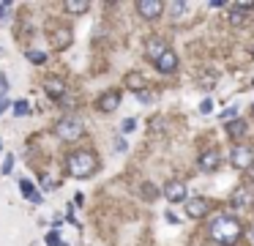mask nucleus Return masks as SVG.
Here are the masks:
<instances>
[{
    "label": "nucleus",
    "instance_id": "12",
    "mask_svg": "<svg viewBox=\"0 0 254 246\" xmlns=\"http://www.w3.org/2000/svg\"><path fill=\"white\" fill-rule=\"evenodd\" d=\"M156 68L161 71V74H172V71L178 68V55L172 52V49H167V52L156 61Z\"/></svg>",
    "mask_w": 254,
    "mask_h": 246
},
{
    "label": "nucleus",
    "instance_id": "25",
    "mask_svg": "<svg viewBox=\"0 0 254 246\" xmlns=\"http://www.w3.org/2000/svg\"><path fill=\"white\" fill-rule=\"evenodd\" d=\"M134 129H137V121H134V118H126V121H123V131H126V134H131Z\"/></svg>",
    "mask_w": 254,
    "mask_h": 246
},
{
    "label": "nucleus",
    "instance_id": "29",
    "mask_svg": "<svg viewBox=\"0 0 254 246\" xmlns=\"http://www.w3.org/2000/svg\"><path fill=\"white\" fill-rule=\"evenodd\" d=\"M167 222H170V225H180V216H178V213H167Z\"/></svg>",
    "mask_w": 254,
    "mask_h": 246
},
{
    "label": "nucleus",
    "instance_id": "8",
    "mask_svg": "<svg viewBox=\"0 0 254 246\" xmlns=\"http://www.w3.org/2000/svg\"><path fill=\"white\" fill-rule=\"evenodd\" d=\"M254 14V3H233L230 6V22L233 25H243V22L252 20Z\"/></svg>",
    "mask_w": 254,
    "mask_h": 246
},
{
    "label": "nucleus",
    "instance_id": "32",
    "mask_svg": "<svg viewBox=\"0 0 254 246\" xmlns=\"http://www.w3.org/2000/svg\"><path fill=\"white\" fill-rule=\"evenodd\" d=\"M6 107H8V102L6 99H0V112H6Z\"/></svg>",
    "mask_w": 254,
    "mask_h": 246
},
{
    "label": "nucleus",
    "instance_id": "15",
    "mask_svg": "<svg viewBox=\"0 0 254 246\" xmlns=\"http://www.w3.org/2000/svg\"><path fill=\"white\" fill-rule=\"evenodd\" d=\"M20 191H22V194H25V197H28L30 203H33V205H39V203H41V200H44L41 194L36 191V186L30 184V181H25V178H22V181H20Z\"/></svg>",
    "mask_w": 254,
    "mask_h": 246
},
{
    "label": "nucleus",
    "instance_id": "2",
    "mask_svg": "<svg viewBox=\"0 0 254 246\" xmlns=\"http://www.w3.org/2000/svg\"><path fill=\"white\" fill-rule=\"evenodd\" d=\"M96 167H98V159L93 156L90 150H74V153H69V159H66V170L74 178H90L96 172Z\"/></svg>",
    "mask_w": 254,
    "mask_h": 246
},
{
    "label": "nucleus",
    "instance_id": "21",
    "mask_svg": "<svg viewBox=\"0 0 254 246\" xmlns=\"http://www.w3.org/2000/svg\"><path fill=\"white\" fill-rule=\"evenodd\" d=\"M28 112H30L28 102H14V115H17V118H22V115H28Z\"/></svg>",
    "mask_w": 254,
    "mask_h": 246
},
{
    "label": "nucleus",
    "instance_id": "23",
    "mask_svg": "<svg viewBox=\"0 0 254 246\" xmlns=\"http://www.w3.org/2000/svg\"><path fill=\"white\" fill-rule=\"evenodd\" d=\"M28 61H33V63H47V55H44V52H36V49H28Z\"/></svg>",
    "mask_w": 254,
    "mask_h": 246
},
{
    "label": "nucleus",
    "instance_id": "31",
    "mask_svg": "<svg viewBox=\"0 0 254 246\" xmlns=\"http://www.w3.org/2000/svg\"><path fill=\"white\" fill-rule=\"evenodd\" d=\"M6 11H8V3H0V17H6Z\"/></svg>",
    "mask_w": 254,
    "mask_h": 246
},
{
    "label": "nucleus",
    "instance_id": "1",
    "mask_svg": "<svg viewBox=\"0 0 254 246\" xmlns=\"http://www.w3.org/2000/svg\"><path fill=\"white\" fill-rule=\"evenodd\" d=\"M208 235H211L213 244L233 246V244H238V238L243 235V227H240V222L235 216H230V213H221V216H216L211 222V227H208Z\"/></svg>",
    "mask_w": 254,
    "mask_h": 246
},
{
    "label": "nucleus",
    "instance_id": "4",
    "mask_svg": "<svg viewBox=\"0 0 254 246\" xmlns=\"http://www.w3.org/2000/svg\"><path fill=\"white\" fill-rule=\"evenodd\" d=\"M230 164H233L235 170H252L254 167V148L252 145H238V148H233V153H230Z\"/></svg>",
    "mask_w": 254,
    "mask_h": 246
},
{
    "label": "nucleus",
    "instance_id": "13",
    "mask_svg": "<svg viewBox=\"0 0 254 246\" xmlns=\"http://www.w3.org/2000/svg\"><path fill=\"white\" fill-rule=\"evenodd\" d=\"M44 93H47L49 99H63V96H66V82L58 80V77H49V80L44 82Z\"/></svg>",
    "mask_w": 254,
    "mask_h": 246
},
{
    "label": "nucleus",
    "instance_id": "16",
    "mask_svg": "<svg viewBox=\"0 0 254 246\" xmlns=\"http://www.w3.org/2000/svg\"><path fill=\"white\" fill-rule=\"evenodd\" d=\"M90 8L88 0H66V11L69 14H85Z\"/></svg>",
    "mask_w": 254,
    "mask_h": 246
},
{
    "label": "nucleus",
    "instance_id": "3",
    "mask_svg": "<svg viewBox=\"0 0 254 246\" xmlns=\"http://www.w3.org/2000/svg\"><path fill=\"white\" fill-rule=\"evenodd\" d=\"M55 134L60 137L63 143H74V140H79L85 134V123L77 115H69V118H63V121H58Z\"/></svg>",
    "mask_w": 254,
    "mask_h": 246
},
{
    "label": "nucleus",
    "instance_id": "14",
    "mask_svg": "<svg viewBox=\"0 0 254 246\" xmlns=\"http://www.w3.org/2000/svg\"><path fill=\"white\" fill-rule=\"evenodd\" d=\"M167 49H170V47H167V41H164V39H151V41H148V47H145V55H148V58L156 63L158 58L167 52Z\"/></svg>",
    "mask_w": 254,
    "mask_h": 246
},
{
    "label": "nucleus",
    "instance_id": "30",
    "mask_svg": "<svg viewBox=\"0 0 254 246\" xmlns=\"http://www.w3.org/2000/svg\"><path fill=\"white\" fill-rule=\"evenodd\" d=\"M6 90H8V85H6V77H3V74H0V96H3V93H6Z\"/></svg>",
    "mask_w": 254,
    "mask_h": 246
},
{
    "label": "nucleus",
    "instance_id": "11",
    "mask_svg": "<svg viewBox=\"0 0 254 246\" xmlns=\"http://www.w3.org/2000/svg\"><path fill=\"white\" fill-rule=\"evenodd\" d=\"M224 131H227V137H230V140H243V137H246V131H249V123L240 121V118H235V121L224 123Z\"/></svg>",
    "mask_w": 254,
    "mask_h": 246
},
{
    "label": "nucleus",
    "instance_id": "34",
    "mask_svg": "<svg viewBox=\"0 0 254 246\" xmlns=\"http://www.w3.org/2000/svg\"><path fill=\"white\" fill-rule=\"evenodd\" d=\"M252 115H254V104H252Z\"/></svg>",
    "mask_w": 254,
    "mask_h": 246
},
{
    "label": "nucleus",
    "instance_id": "5",
    "mask_svg": "<svg viewBox=\"0 0 254 246\" xmlns=\"http://www.w3.org/2000/svg\"><path fill=\"white\" fill-rule=\"evenodd\" d=\"M137 14L142 17V20L153 22V20H158V17L164 14V3H158V0H139V3H137Z\"/></svg>",
    "mask_w": 254,
    "mask_h": 246
},
{
    "label": "nucleus",
    "instance_id": "26",
    "mask_svg": "<svg viewBox=\"0 0 254 246\" xmlns=\"http://www.w3.org/2000/svg\"><path fill=\"white\" fill-rule=\"evenodd\" d=\"M199 112H202V115H208V112H213V102H211V99H205V102L199 104Z\"/></svg>",
    "mask_w": 254,
    "mask_h": 246
},
{
    "label": "nucleus",
    "instance_id": "17",
    "mask_svg": "<svg viewBox=\"0 0 254 246\" xmlns=\"http://www.w3.org/2000/svg\"><path fill=\"white\" fill-rule=\"evenodd\" d=\"M170 14H172V20H180L183 14H189V3H183V0H175V3H170Z\"/></svg>",
    "mask_w": 254,
    "mask_h": 246
},
{
    "label": "nucleus",
    "instance_id": "33",
    "mask_svg": "<svg viewBox=\"0 0 254 246\" xmlns=\"http://www.w3.org/2000/svg\"><path fill=\"white\" fill-rule=\"evenodd\" d=\"M246 175H249V181H252V184H254V167H252V170L246 172Z\"/></svg>",
    "mask_w": 254,
    "mask_h": 246
},
{
    "label": "nucleus",
    "instance_id": "10",
    "mask_svg": "<svg viewBox=\"0 0 254 246\" xmlns=\"http://www.w3.org/2000/svg\"><path fill=\"white\" fill-rule=\"evenodd\" d=\"M96 107L101 109V112H115V109L120 107V93H117V90H107V93H101V96H98V102H96Z\"/></svg>",
    "mask_w": 254,
    "mask_h": 246
},
{
    "label": "nucleus",
    "instance_id": "7",
    "mask_svg": "<svg viewBox=\"0 0 254 246\" xmlns=\"http://www.w3.org/2000/svg\"><path fill=\"white\" fill-rule=\"evenodd\" d=\"M208 211H211V203H208L205 197H189L186 200V216L189 219H202V216H208Z\"/></svg>",
    "mask_w": 254,
    "mask_h": 246
},
{
    "label": "nucleus",
    "instance_id": "24",
    "mask_svg": "<svg viewBox=\"0 0 254 246\" xmlns=\"http://www.w3.org/2000/svg\"><path fill=\"white\" fill-rule=\"evenodd\" d=\"M235 118H238V107H230V109H224V112H221V121H224V123L235 121Z\"/></svg>",
    "mask_w": 254,
    "mask_h": 246
},
{
    "label": "nucleus",
    "instance_id": "9",
    "mask_svg": "<svg viewBox=\"0 0 254 246\" xmlns=\"http://www.w3.org/2000/svg\"><path fill=\"white\" fill-rule=\"evenodd\" d=\"M186 194H189V189L183 181H167L164 184V197L170 203H186Z\"/></svg>",
    "mask_w": 254,
    "mask_h": 246
},
{
    "label": "nucleus",
    "instance_id": "18",
    "mask_svg": "<svg viewBox=\"0 0 254 246\" xmlns=\"http://www.w3.org/2000/svg\"><path fill=\"white\" fill-rule=\"evenodd\" d=\"M126 85H129L131 90H137V93H142V88H145V80L139 74H129L126 77Z\"/></svg>",
    "mask_w": 254,
    "mask_h": 246
},
{
    "label": "nucleus",
    "instance_id": "28",
    "mask_svg": "<svg viewBox=\"0 0 254 246\" xmlns=\"http://www.w3.org/2000/svg\"><path fill=\"white\" fill-rule=\"evenodd\" d=\"M137 99H139V102H142V104H151V102H153V96L148 93V90H142V93H137Z\"/></svg>",
    "mask_w": 254,
    "mask_h": 246
},
{
    "label": "nucleus",
    "instance_id": "27",
    "mask_svg": "<svg viewBox=\"0 0 254 246\" xmlns=\"http://www.w3.org/2000/svg\"><path fill=\"white\" fill-rule=\"evenodd\" d=\"M11 167H14V156H6V162H3V175H8Z\"/></svg>",
    "mask_w": 254,
    "mask_h": 246
},
{
    "label": "nucleus",
    "instance_id": "36",
    "mask_svg": "<svg viewBox=\"0 0 254 246\" xmlns=\"http://www.w3.org/2000/svg\"><path fill=\"white\" fill-rule=\"evenodd\" d=\"M252 55H254V49H252Z\"/></svg>",
    "mask_w": 254,
    "mask_h": 246
},
{
    "label": "nucleus",
    "instance_id": "22",
    "mask_svg": "<svg viewBox=\"0 0 254 246\" xmlns=\"http://www.w3.org/2000/svg\"><path fill=\"white\" fill-rule=\"evenodd\" d=\"M63 244H66V241H63L55 230H52V232H47V246H63Z\"/></svg>",
    "mask_w": 254,
    "mask_h": 246
},
{
    "label": "nucleus",
    "instance_id": "6",
    "mask_svg": "<svg viewBox=\"0 0 254 246\" xmlns=\"http://www.w3.org/2000/svg\"><path fill=\"white\" fill-rule=\"evenodd\" d=\"M219 164H221L219 150L208 148V150H202V153H199V159H197V170H199V172H216V170H219Z\"/></svg>",
    "mask_w": 254,
    "mask_h": 246
},
{
    "label": "nucleus",
    "instance_id": "19",
    "mask_svg": "<svg viewBox=\"0 0 254 246\" xmlns=\"http://www.w3.org/2000/svg\"><path fill=\"white\" fill-rule=\"evenodd\" d=\"M233 203L238 205V208L249 205V191H246V189H235V194H233Z\"/></svg>",
    "mask_w": 254,
    "mask_h": 246
},
{
    "label": "nucleus",
    "instance_id": "35",
    "mask_svg": "<svg viewBox=\"0 0 254 246\" xmlns=\"http://www.w3.org/2000/svg\"><path fill=\"white\" fill-rule=\"evenodd\" d=\"M0 150H3V145H0Z\"/></svg>",
    "mask_w": 254,
    "mask_h": 246
},
{
    "label": "nucleus",
    "instance_id": "20",
    "mask_svg": "<svg viewBox=\"0 0 254 246\" xmlns=\"http://www.w3.org/2000/svg\"><path fill=\"white\" fill-rule=\"evenodd\" d=\"M142 197L145 200H156L158 197V189L153 184H142Z\"/></svg>",
    "mask_w": 254,
    "mask_h": 246
}]
</instances>
